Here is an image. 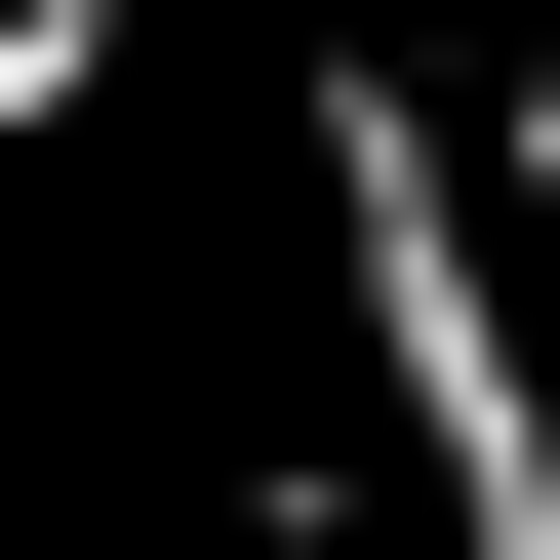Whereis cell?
Here are the masks:
<instances>
[{
    "mask_svg": "<svg viewBox=\"0 0 560 560\" xmlns=\"http://www.w3.org/2000/svg\"><path fill=\"white\" fill-rule=\"evenodd\" d=\"M320 241H361V361H400L441 560H560V400H521V320H480V161H441L400 81H320Z\"/></svg>",
    "mask_w": 560,
    "mask_h": 560,
    "instance_id": "6da1fadb",
    "label": "cell"
},
{
    "mask_svg": "<svg viewBox=\"0 0 560 560\" xmlns=\"http://www.w3.org/2000/svg\"><path fill=\"white\" fill-rule=\"evenodd\" d=\"M441 161H480V200H560V0H521V120H441Z\"/></svg>",
    "mask_w": 560,
    "mask_h": 560,
    "instance_id": "7a4b0ae2",
    "label": "cell"
}]
</instances>
